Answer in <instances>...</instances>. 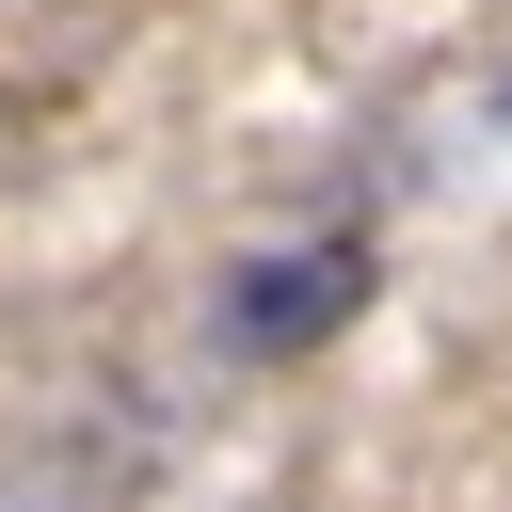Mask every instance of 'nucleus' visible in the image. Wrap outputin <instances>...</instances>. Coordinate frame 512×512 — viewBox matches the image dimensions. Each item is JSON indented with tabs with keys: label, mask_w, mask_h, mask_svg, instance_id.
<instances>
[{
	"label": "nucleus",
	"mask_w": 512,
	"mask_h": 512,
	"mask_svg": "<svg viewBox=\"0 0 512 512\" xmlns=\"http://www.w3.org/2000/svg\"><path fill=\"white\" fill-rule=\"evenodd\" d=\"M368 304V240H320V256H272V272H240L224 288V320H240V352H304L320 320H352Z\"/></svg>",
	"instance_id": "nucleus-1"
}]
</instances>
